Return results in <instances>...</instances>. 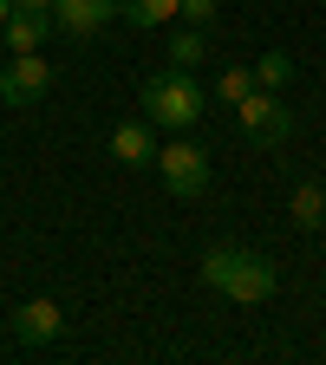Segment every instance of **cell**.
Here are the masks:
<instances>
[{"label": "cell", "mask_w": 326, "mask_h": 365, "mask_svg": "<svg viewBox=\"0 0 326 365\" xmlns=\"http://www.w3.org/2000/svg\"><path fill=\"white\" fill-rule=\"evenodd\" d=\"M203 281L222 294V300H235V307H261L274 287H281V274H274V261L268 255H255V248H209L203 255Z\"/></svg>", "instance_id": "cell-1"}, {"label": "cell", "mask_w": 326, "mask_h": 365, "mask_svg": "<svg viewBox=\"0 0 326 365\" xmlns=\"http://www.w3.org/2000/svg\"><path fill=\"white\" fill-rule=\"evenodd\" d=\"M203 59H209V33H203V26H183V33L170 39V66H176V72H196Z\"/></svg>", "instance_id": "cell-12"}, {"label": "cell", "mask_w": 326, "mask_h": 365, "mask_svg": "<svg viewBox=\"0 0 326 365\" xmlns=\"http://www.w3.org/2000/svg\"><path fill=\"white\" fill-rule=\"evenodd\" d=\"M53 7H72V0H53Z\"/></svg>", "instance_id": "cell-18"}, {"label": "cell", "mask_w": 326, "mask_h": 365, "mask_svg": "<svg viewBox=\"0 0 326 365\" xmlns=\"http://www.w3.org/2000/svg\"><path fill=\"white\" fill-rule=\"evenodd\" d=\"M14 333H20L26 346H53V339L66 333L59 300H46V294H39V300H20V307H14Z\"/></svg>", "instance_id": "cell-8"}, {"label": "cell", "mask_w": 326, "mask_h": 365, "mask_svg": "<svg viewBox=\"0 0 326 365\" xmlns=\"http://www.w3.org/2000/svg\"><path fill=\"white\" fill-rule=\"evenodd\" d=\"M235 124L242 137H255V144H287V130H294V111L281 105V91H248V98L235 105Z\"/></svg>", "instance_id": "cell-4"}, {"label": "cell", "mask_w": 326, "mask_h": 365, "mask_svg": "<svg viewBox=\"0 0 326 365\" xmlns=\"http://www.w3.org/2000/svg\"><path fill=\"white\" fill-rule=\"evenodd\" d=\"M111 157H118L124 170H151V163H157V130H151V118L111 124Z\"/></svg>", "instance_id": "cell-7"}, {"label": "cell", "mask_w": 326, "mask_h": 365, "mask_svg": "<svg viewBox=\"0 0 326 365\" xmlns=\"http://www.w3.org/2000/svg\"><path fill=\"white\" fill-rule=\"evenodd\" d=\"M176 20H183V26H203V33H209V26H215V0H183V7H176Z\"/></svg>", "instance_id": "cell-15"}, {"label": "cell", "mask_w": 326, "mask_h": 365, "mask_svg": "<svg viewBox=\"0 0 326 365\" xmlns=\"http://www.w3.org/2000/svg\"><path fill=\"white\" fill-rule=\"evenodd\" d=\"M14 7H33V14H53V0H14Z\"/></svg>", "instance_id": "cell-16"}, {"label": "cell", "mask_w": 326, "mask_h": 365, "mask_svg": "<svg viewBox=\"0 0 326 365\" xmlns=\"http://www.w3.org/2000/svg\"><path fill=\"white\" fill-rule=\"evenodd\" d=\"M46 33H53V14H33V7H14V14H7V26H0L7 53H39Z\"/></svg>", "instance_id": "cell-9"}, {"label": "cell", "mask_w": 326, "mask_h": 365, "mask_svg": "<svg viewBox=\"0 0 326 365\" xmlns=\"http://www.w3.org/2000/svg\"><path fill=\"white\" fill-rule=\"evenodd\" d=\"M46 91H53V59L46 53H14L0 66V98L7 105H39Z\"/></svg>", "instance_id": "cell-5"}, {"label": "cell", "mask_w": 326, "mask_h": 365, "mask_svg": "<svg viewBox=\"0 0 326 365\" xmlns=\"http://www.w3.org/2000/svg\"><path fill=\"white\" fill-rule=\"evenodd\" d=\"M118 20V0H72V7H53V26L66 33V39H98L105 26Z\"/></svg>", "instance_id": "cell-6"}, {"label": "cell", "mask_w": 326, "mask_h": 365, "mask_svg": "<svg viewBox=\"0 0 326 365\" xmlns=\"http://www.w3.org/2000/svg\"><path fill=\"white\" fill-rule=\"evenodd\" d=\"M137 98H144L151 124H163V130H190V124H203V118H209V91L196 85V72H176V66L151 72Z\"/></svg>", "instance_id": "cell-2"}, {"label": "cell", "mask_w": 326, "mask_h": 365, "mask_svg": "<svg viewBox=\"0 0 326 365\" xmlns=\"http://www.w3.org/2000/svg\"><path fill=\"white\" fill-rule=\"evenodd\" d=\"M248 91H255V66H228V72L215 78V91H209V105H228V111H235Z\"/></svg>", "instance_id": "cell-13"}, {"label": "cell", "mask_w": 326, "mask_h": 365, "mask_svg": "<svg viewBox=\"0 0 326 365\" xmlns=\"http://www.w3.org/2000/svg\"><path fill=\"white\" fill-rule=\"evenodd\" d=\"M176 7H183V0H118V20L157 33V26H170V20H176Z\"/></svg>", "instance_id": "cell-10"}, {"label": "cell", "mask_w": 326, "mask_h": 365, "mask_svg": "<svg viewBox=\"0 0 326 365\" xmlns=\"http://www.w3.org/2000/svg\"><path fill=\"white\" fill-rule=\"evenodd\" d=\"M287 78H294V59H287V53H261V59H255V85H261V91H281Z\"/></svg>", "instance_id": "cell-14"}, {"label": "cell", "mask_w": 326, "mask_h": 365, "mask_svg": "<svg viewBox=\"0 0 326 365\" xmlns=\"http://www.w3.org/2000/svg\"><path fill=\"white\" fill-rule=\"evenodd\" d=\"M7 14H14V0H0V26H7Z\"/></svg>", "instance_id": "cell-17"}, {"label": "cell", "mask_w": 326, "mask_h": 365, "mask_svg": "<svg viewBox=\"0 0 326 365\" xmlns=\"http://www.w3.org/2000/svg\"><path fill=\"white\" fill-rule=\"evenodd\" d=\"M157 176H163V190L176 196V202H196L203 190H209V150L203 144H190V137H176V144H157V163H151Z\"/></svg>", "instance_id": "cell-3"}, {"label": "cell", "mask_w": 326, "mask_h": 365, "mask_svg": "<svg viewBox=\"0 0 326 365\" xmlns=\"http://www.w3.org/2000/svg\"><path fill=\"white\" fill-rule=\"evenodd\" d=\"M287 215H294V228H307V235H313V228L326 222V190H320V182H294Z\"/></svg>", "instance_id": "cell-11"}]
</instances>
